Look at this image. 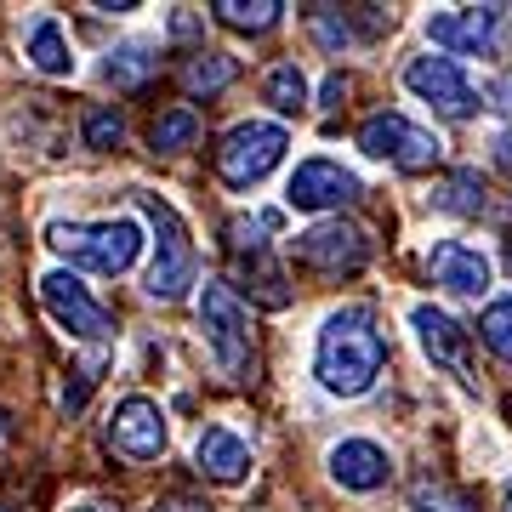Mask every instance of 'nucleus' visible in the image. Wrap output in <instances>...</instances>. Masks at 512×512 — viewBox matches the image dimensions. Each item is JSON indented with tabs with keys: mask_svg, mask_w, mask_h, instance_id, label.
I'll use <instances>...</instances> for the list:
<instances>
[{
	"mask_svg": "<svg viewBox=\"0 0 512 512\" xmlns=\"http://www.w3.org/2000/svg\"><path fill=\"white\" fill-rule=\"evenodd\" d=\"M234 80H239V57L234 52H211V46H200V52L183 63V92L188 97H205V103L222 97Z\"/></svg>",
	"mask_w": 512,
	"mask_h": 512,
	"instance_id": "obj_20",
	"label": "nucleus"
},
{
	"mask_svg": "<svg viewBox=\"0 0 512 512\" xmlns=\"http://www.w3.org/2000/svg\"><path fill=\"white\" fill-rule=\"evenodd\" d=\"M268 228H274V217H234L228 222V256L262 308H291V285H285V268L274 262Z\"/></svg>",
	"mask_w": 512,
	"mask_h": 512,
	"instance_id": "obj_9",
	"label": "nucleus"
},
{
	"mask_svg": "<svg viewBox=\"0 0 512 512\" xmlns=\"http://www.w3.org/2000/svg\"><path fill=\"white\" fill-rule=\"evenodd\" d=\"M160 74V46L154 40H120L103 52V80H109L114 92H137Z\"/></svg>",
	"mask_w": 512,
	"mask_h": 512,
	"instance_id": "obj_19",
	"label": "nucleus"
},
{
	"mask_svg": "<svg viewBox=\"0 0 512 512\" xmlns=\"http://www.w3.org/2000/svg\"><path fill=\"white\" fill-rule=\"evenodd\" d=\"M404 92L421 97L433 114H444V120H473L478 114V92L473 80L461 74L456 57H439V52H421L404 63Z\"/></svg>",
	"mask_w": 512,
	"mask_h": 512,
	"instance_id": "obj_10",
	"label": "nucleus"
},
{
	"mask_svg": "<svg viewBox=\"0 0 512 512\" xmlns=\"http://www.w3.org/2000/svg\"><path fill=\"white\" fill-rule=\"evenodd\" d=\"M342 97H348V80H342V74H330L325 86H319V103H325V109H336Z\"/></svg>",
	"mask_w": 512,
	"mask_h": 512,
	"instance_id": "obj_29",
	"label": "nucleus"
},
{
	"mask_svg": "<svg viewBox=\"0 0 512 512\" xmlns=\"http://www.w3.org/2000/svg\"><path fill=\"white\" fill-rule=\"evenodd\" d=\"M194 313H200V336L211 365L228 376L234 387L256 382V342H251V313L222 279H205L200 296H194Z\"/></svg>",
	"mask_w": 512,
	"mask_h": 512,
	"instance_id": "obj_3",
	"label": "nucleus"
},
{
	"mask_svg": "<svg viewBox=\"0 0 512 512\" xmlns=\"http://www.w3.org/2000/svg\"><path fill=\"white\" fill-rule=\"evenodd\" d=\"M410 330H416L421 353H427L433 365H450V370L467 365V325H461L456 313L433 308V302H416V308H410Z\"/></svg>",
	"mask_w": 512,
	"mask_h": 512,
	"instance_id": "obj_18",
	"label": "nucleus"
},
{
	"mask_svg": "<svg viewBox=\"0 0 512 512\" xmlns=\"http://www.w3.org/2000/svg\"><path fill=\"white\" fill-rule=\"evenodd\" d=\"M194 467H200L205 484H222V490H234L245 478L256 473V450L245 433H234L228 421H211L200 427V439H194Z\"/></svg>",
	"mask_w": 512,
	"mask_h": 512,
	"instance_id": "obj_13",
	"label": "nucleus"
},
{
	"mask_svg": "<svg viewBox=\"0 0 512 512\" xmlns=\"http://www.w3.org/2000/svg\"><path fill=\"white\" fill-rule=\"evenodd\" d=\"M501 512H512V478H507V490H501Z\"/></svg>",
	"mask_w": 512,
	"mask_h": 512,
	"instance_id": "obj_37",
	"label": "nucleus"
},
{
	"mask_svg": "<svg viewBox=\"0 0 512 512\" xmlns=\"http://www.w3.org/2000/svg\"><path fill=\"white\" fill-rule=\"evenodd\" d=\"M495 29H501V12L495 6H450V12H433L427 18V40L439 52H461V57L495 52Z\"/></svg>",
	"mask_w": 512,
	"mask_h": 512,
	"instance_id": "obj_14",
	"label": "nucleus"
},
{
	"mask_svg": "<svg viewBox=\"0 0 512 512\" xmlns=\"http://www.w3.org/2000/svg\"><path fill=\"white\" fill-rule=\"evenodd\" d=\"M359 194H365L359 171L342 165V160H330V154H308V160H296L291 177H285V205L302 211V217H319V222H325L330 211L342 217V205H353Z\"/></svg>",
	"mask_w": 512,
	"mask_h": 512,
	"instance_id": "obj_8",
	"label": "nucleus"
},
{
	"mask_svg": "<svg viewBox=\"0 0 512 512\" xmlns=\"http://www.w3.org/2000/svg\"><path fill=\"white\" fill-rule=\"evenodd\" d=\"M80 143L97 148V154H114V148L126 143V114L114 109V103H92L86 120H80Z\"/></svg>",
	"mask_w": 512,
	"mask_h": 512,
	"instance_id": "obj_25",
	"label": "nucleus"
},
{
	"mask_svg": "<svg viewBox=\"0 0 512 512\" xmlns=\"http://www.w3.org/2000/svg\"><path fill=\"white\" fill-rule=\"evenodd\" d=\"M137 205L154 222V262L143 274V291L154 302H183L194 285H200V251H194V234H188L183 211L165 200V194H137Z\"/></svg>",
	"mask_w": 512,
	"mask_h": 512,
	"instance_id": "obj_4",
	"label": "nucleus"
},
{
	"mask_svg": "<svg viewBox=\"0 0 512 512\" xmlns=\"http://www.w3.org/2000/svg\"><path fill=\"white\" fill-rule=\"evenodd\" d=\"M490 97H495V103H501V109L512 114V74H501V80H495V92H490Z\"/></svg>",
	"mask_w": 512,
	"mask_h": 512,
	"instance_id": "obj_33",
	"label": "nucleus"
},
{
	"mask_svg": "<svg viewBox=\"0 0 512 512\" xmlns=\"http://www.w3.org/2000/svg\"><path fill=\"white\" fill-rule=\"evenodd\" d=\"M92 12H97V18H126V12H137V6H131V0H114V6H109V0H97Z\"/></svg>",
	"mask_w": 512,
	"mask_h": 512,
	"instance_id": "obj_31",
	"label": "nucleus"
},
{
	"mask_svg": "<svg viewBox=\"0 0 512 512\" xmlns=\"http://www.w3.org/2000/svg\"><path fill=\"white\" fill-rule=\"evenodd\" d=\"M40 291V308H46V319H52L69 342H92V348H103L114 336V313L103 308L92 296V285L80 274H69V268H46V274L35 279Z\"/></svg>",
	"mask_w": 512,
	"mask_h": 512,
	"instance_id": "obj_6",
	"label": "nucleus"
},
{
	"mask_svg": "<svg viewBox=\"0 0 512 512\" xmlns=\"http://www.w3.org/2000/svg\"><path fill=\"white\" fill-rule=\"evenodd\" d=\"M416 512H473V507H467L456 490H444V484H433V478H421L416 484Z\"/></svg>",
	"mask_w": 512,
	"mask_h": 512,
	"instance_id": "obj_28",
	"label": "nucleus"
},
{
	"mask_svg": "<svg viewBox=\"0 0 512 512\" xmlns=\"http://www.w3.org/2000/svg\"><path fill=\"white\" fill-rule=\"evenodd\" d=\"M154 512H205V507H200V501H188V495H165Z\"/></svg>",
	"mask_w": 512,
	"mask_h": 512,
	"instance_id": "obj_30",
	"label": "nucleus"
},
{
	"mask_svg": "<svg viewBox=\"0 0 512 512\" xmlns=\"http://www.w3.org/2000/svg\"><path fill=\"white\" fill-rule=\"evenodd\" d=\"M262 103L274 114H302L308 109V69H302L296 57L274 63V69L262 74Z\"/></svg>",
	"mask_w": 512,
	"mask_h": 512,
	"instance_id": "obj_21",
	"label": "nucleus"
},
{
	"mask_svg": "<svg viewBox=\"0 0 512 512\" xmlns=\"http://www.w3.org/2000/svg\"><path fill=\"white\" fill-rule=\"evenodd\" d=\"M433 205L450 211V217H478V211H484V177H478L473 165H456V171L433 188Z\"/></svg>",
	"mask_w": 512,
	"mask_h": 512,
	"instance_id": "obj_24",
	"label": "nucleus"
},
{
	"mask_svg": "<svg viewBox=\"0 0 512 512\" xmlns=\"http://www.w3.org/2000/svg\"><path fill=\"white\" fill-rule=\"evenodd\" d=\"M103 439H109V450L120 461L154 467V461L171 450V416H165V404L154 399V393H126V399H114Z\"/></svg>",
	"mask_w": 512,
	"mask_h": 512,
	"instance_id": "obj_7",
	"label": "nucleus"
},
{
	"mask_svg": "<svg viewBox=\"0 0 512 512\" xmlns=\"http://www.w3.org/2000/svg\"><path fill=\"white\" fill-rule=\"evenodd\" d=\"M359 148H365L370 160L399 165V171H427V165H439V154H444V143L433 131L416 126V120H404V114H393V109L370 114L365 126H359Z\"/></svg>",
	"mask_w": 512,
	"mask_h": 512,
	"instance_id": "obj_11",
	"label": "nucleus"
},
{
	"mask_svg": "<svg viewBox=\"0 0 512 512\" xmlns=\"http://www.w3.org/2000/svg\"><path fill=\"white\" fill-rule=\"evenodd\" d=\"M23 57H29V69L46 74V80H69V74H74L69 23L57 18V12H35L29 29H23Z\"/></svg>",
	"mask_w": 512,
	"mask_h": 512,
	"instance_id": "obj_17",
	"label": "nucleus"
},
{
	"mask_svg": "<svg viewBox=\"0 0 512 512\" xmlns=\"http://www.w3.org/2000/svg\"><path fill=\"white\" fill-rule=\"evenodd\" d=\"M46 245H52L63 262H69V274H97V279H120L137 268V256H143L148 234L137 217H103V222H46Z\"/></svg>",
	"mask_w": 512,
	"mask_h": 512,
	"instance_id": "obj_2",
	"label": "nucleus"
},
{
	"mask_svg": "<svg viewBox=\"0 0 512 512\" xmlns=\"http://www.w3.org/2000/svg\"><path fill=\"white\" fill-rule=\"evenodd\" d=\"M291 251H296V262H308L313 274H359L370 262V234L348 217H325L313 228H302L291 239Z\"/></svg>",
	"mask_w": 512,
	"mask_h": 512,
	"instance_id": "obj_12",
	"label": "nucleus"
},
{
	"mask_svg": "<svg viewBox=\"0 0 512 512\" xmlns=\"http://www.w3.org/2000/svg\"><path fill=\"white\" fill-rule=\"evenodd\" d=\"M490 256L467 245V239H439L433 251H427V279L450 296H484L490 291Z\"/></svg>",
	"mask_w": 512,
	"mask_h": 512,
	"instance_id": "obj_15",
	"label": "nucleus"
},
{
	"mask_svg": "<svg viewBox=\"0 0 512 512\" xmlns=\"http://www.w3.org/2000/svg\"><path fill=\"white\" fill-rule=\"evenodd\" d=\"M325 467L348 495H376V490H387V478H393V456H387L376 439H336Z\"/></svg>",
	"mask_w": 512,
	"mask_h": 512,
	"instance_id": "obj_16",
	"label": "nucleus"
},
{
	"mask_svg": "<svg viewBox=\"0 0 512 512\" xmlns=\"http://www.w3.org/2000/svg\"><path fill=\"white\" fill-rule=\"evenodd\" d=\"M291 154V126L285 120H234V126L222 131V148H217V177L222 188H234V194H251L274 177L279 165Z\"/></svg>",
	"mask_w": 512,
	"mask_h": 512,
	"instance_id": "obj_5",
	"label": "nucleus"
},
{
	"mask_svg": "<svg viewBox=\"0 0 512 512\" xmlns=\"http://www.w3.org/2000/svg\"><path fill=\"white\" fill-rule=\"evenodd\" d=\"M194 29H200V18H194V12H183V6H177V18H171V35H194Z\"/></svg>",
	"mask_w": 512,
	"mask_h": 512,
	"instance_id": "obj_32",
	"label": "nucleus"
},
{
	"mask_svg": "<svg viewBox=\"0 0 512 512\" xmlns=\"http://www.w3.org/2000/svg\"><path fill=\"white\" fill-rule=\"evenodd\" d=\"M6 439H12V421H6V410H0V450H6Z\"/></svg>",
	"mask_w": 512,
	"mask_h": 512,
	"instance_id": "obj_36",
	"label": "nucleus"
},
{
	"mask_svg": "<svg viewBox=\"0 0 512 512\" xmlns=\"http://www.w3.org/2000/svg\"><path fill=\"white\" fill-rule=\"evenodd\" d=\"M495 160H501V165L512 171V137H501V143H495Z\"/></svg>",
	"mask_w": 512,
	"mask_h": 512,
	"instance_id": "obj_35",
	"label": "nucleus"
},
{
	"mask_svg": "<svg viewBox=\"0 0 512 512\" xmlns=\"http://www.w3.org/2000/svg\"><path fill=\"white\" fill-rule=\"evenodd\" d=\"M200 143V114L194 109H160L154 126H148V148L154 154H188Z\"/></svg>",
	"mask_w": 512,
	"mask_h": 512,
	"instance_id": "obj_23",
	"label": "nucleus"
},
{
	"mask_svg": "<svg viewBox=\"0 0 512 512\" xmlns=\"http://www.w3.org/2000/svg\"><path fill=\"white\" fill-rule=\"evenodd\" d=\"M308 29H313V40H319L325 52H336V57H342V52H348V46H353V23L342 18L336 6H313Z\"/></svg>",
	"mask_w": 512,
	"mask_h": 512,
	"instance_id": "obj_27",
	"label": "nucleus"
},
{
	"mask_svg": "<svg viewBox=\"0 0 512 512\" xmlns=\"http://www.w3.org/2000/svg\"><path fill=\"white\" fill-rule=\"evenodd\" d=\"M63 512H120V507H109V501H74V507H63Z\"/></svg>",
	"mask_w": 512,
	"mask_h": 512,
	"instance_id": "obj_34",
	"label": "nucleus"
},
{
	"mask_svg": "<svg viewBox=\"0 0 512 512\" xmlns=\"http://www.w3.org/2000/svg\"><path fill=\"white\" fill-rule=\"evenodd\" d=\"M387 370V336L382 319L365 302L330 308L313 330V382L325 387L330 399H365L376 376Z\"/></svg>",
	"mask_w": 512,
	"mask_h": 512,
	"instance_id": "obj_1",
	"label": "nucleus"
},
{
	"mask_svg": "<svg viewBox=\"0 0 512 512\" xmlns=\"http://www.w3.org/2000/svg\"><path fill=\"white\" fill-rule=\"evenodd\" d=\"M478 336H484V348H490L495 359L512 365V296H495L490 308L478 313Z\"/></svg>",
	"mask_w": 512,
	"mask_h": 512,
	"instance_id": "obj_26",
	"label": "nucleus"
},
{
	"mask_svg": "<svg viewBox=\"0 0 512 512\" xmlns=\"http://www.w3.org/2000/svg\"><path fill=\"white\" fill-rule=\"evenodd\" d=\"M211 18L234 35H268V29L285 23V6L279 0H251V6L245 0H211Z\"/></svg>",
	"mask_w": 512,
	"mask_h": 512,
	"instance_id": "obj_22",
	"label": "nucleus"
}]
</instances>
